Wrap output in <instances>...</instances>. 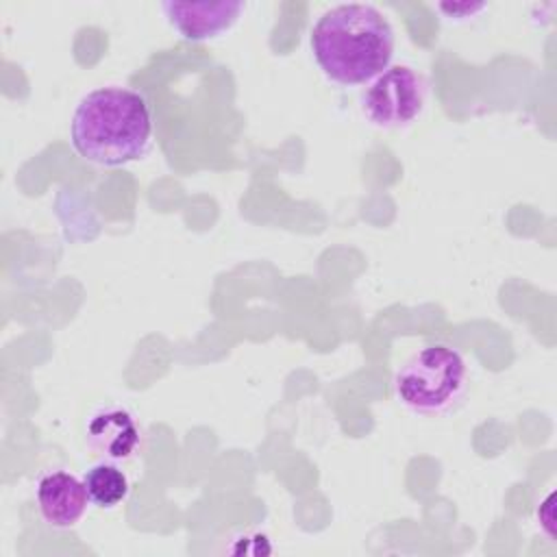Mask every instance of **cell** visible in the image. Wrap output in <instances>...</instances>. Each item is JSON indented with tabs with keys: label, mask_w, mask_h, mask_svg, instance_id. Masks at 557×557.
<instances>
[{
	"label": "cell",
	"mask_w": 557,
	"mask_h": 557,
	"mask_svg": "<svg viewBox=\"0 0 557 557\" xmlns=\"http://www.w3.org/2000/svg\"><path fill=\"white\" fill-rule=\"evenodd\" d=\"M161 9L170 26L189 41H207L226 33L242 15L246 4L242 0L218 2H178L165 0Z\"/></svg>",
	"instance_id": "obj_7"
},
{
	"label": "cell",
	"mask_w": 557,
	"mask_h": 557,
	"mask_svg": "<svg viewBox=\"0 0 557 557\" xmlns=\"http://www.w3.org/2000/svg\"><path fill=\"white\" fill-rule=\"evenodd\" d=\"M152 139V113L144 94L124 85L96 87L72 115V148L89 163L117 168L141 159Z\"/></svg>",
	"instance_id": "obj_2"
},
{
	"label": "cell",
	"mask_w": 557,
	"mask_h": 557,
	"mask_svg": "<svg viewBox=\"0 0 557 557\" xmlns=\"http://www.w3.org/2000/svg\"><path fill=\"white\" fill-rule=\"evenodd\" d=\"M311 52L322 74L337 85H366L394 57V28L372 4H337L311 28Z\"/></svg>",
	"instance_id": "obj_1"
},
{
	"label": "cell",
	"mask_w": 557,
	"mask_h": 557,
	"mask_svg": "<svg viewBox=\"0 0 557 557\" xmlns=\"http://www.w3.org/2000/svg\"><path fill=\"white\" fill-rule=\"evenodd\" d=\"M35 500L41 520L52 529L76 527L89 507L85 481L67 470H50L39 476Z\"/></svg>",
	"instance_id": "obj_6"
},
{
	"label": "cell",
	"mask_w": 557,
	"mask_h": 557,
	"mask_svg": "<svg viewBox=\"0 0 557 557\" xmlns=\"http://www.w3.org/2000/svg\"><path fill=\"white\" fill-rule=\"evenodd\" d=\"M85 446L104 461H128L144 448V429L137 416L122 405H100L85 420Z\"/></svg>",
	"instance_id": "obj_5"
},
{
	"label": "cell",
	"mask_w": 557,
	"mask_h": 557,
	"mask_svg": "<svg viewBox=\"0 0 557 557\" xmlns=\"http://www.w3.org/2000/svg\"><path fill=\"white\" fill-rule=\"evenodd\" d=\"M468 389V363L448 344L418 348L396 370L394 394L403 407L422 416H440L455 409Z\"/></svg>",
	"instance_id": "obj_3"
},
{
	"label": "cell",
	"mask_w": 557,
	"mask_h": 557,
	"mask_svg": "<svg viewBox=\"0 0 557 557\" xmlns=\"http://www.w3.org/2000/svg\"><path fill=\"white\" fill-rule=\"evenodd\" d=\"M437 9L442 11V13H446V15H461V17H470V15H474V13H479V11H483V9H487V4H483V2H479V4H470V2H466V4H437Z\"/></svg>",
	"instance_id": "obj_9"
},
{
	"label": "cell",
	"mask_w": 557,
	"mask_h": 557,
	"mask_svg": "<svg viewBox=\"0 0 557 557\" xmlns=\"http://www.w3.org/2000/svg\"><path fill=\"white\" fill-rule=\"evenodd\" d=\"M83 481L91 505L98 509H113L122 505L131 494V481L115 461L100 459L85 472Z\"/></svg>",
	"instance_id": "obj_8"
},
{
	"label": "cell",
	"mask_w": 557,
	"mask_h": 557,
	"mask_svg": "<svg viewBox=\"0 0 557 557\" xmlns=\"http://www.w3.org/2000/svg\"><path fill=\"white\" fill-rule=\"evenodd\" d=\"M426 83L409 65H389L372 78L361 96L366 117L381 128H400L411 124L424 107Z\"/></svg>",
	"instance_id": "obj_4"
}]
</instances>
